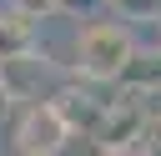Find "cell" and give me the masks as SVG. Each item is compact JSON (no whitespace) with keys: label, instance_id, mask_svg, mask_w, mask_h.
Segmentation results:
<instances>
[{"label":"cell","instance_id":"cell-1","mask_svg":"<svg viewBox=\"0 0 161 156\" xmlns=\"http://www.w3.org/2000/svg\"><path fill=\"white\" fill-rule=\"evenodd\" d=\"M136 55H141V45H136L131 25H121V20H91L75 35V70L86 81H126Z\"/></svg>","mask_w":161,"mask_h":156},{"label":"cell","instance_id":"cell-2","mask_svg":"<svg viewBox=\"0 0 161 156\" xmlns=\"http://www.w3.org/2000/svg\"><path fill=\"white\" fill-rule=\"evenodd\" d=\"M70 126H65V116L50 106V101H35V106H25L20 111V121H15V156H60L65 146H70Z\"/></svg>","mask_w":161,"mask_h":156},{"label":"cell","instance_id":"cell-3","mask_svg":"<svg viewBox=\"0 0 161 156\" xmlns=\"http://www.w3.org/2000/svg\"><path fill=\"white\" fill-rule=\"evenodd\" d=\"M146 126H151L146 106H136V101H126V106L106 101V111H101V121H96L91 136L101 141V151H136V141L146 136Z\"/></svg>","mask_w":161,"mask_h":156},{"label":"cell","instance_id":"cell-4","mask_svg":"<svg viewBox=\"0 0 161 156\" xmlns=\"http://www.w3.org/2000/svg\"><path fill=\"white\" fill-rule=\"evenodd\" d=\"M10 15H20V20H40V15H60V5L55 0H10Z\"/></svg>","mask_w":161,"mask_h":156},{"label":"cell","instance_id":"cell-5","mask_svg":"<svg viewBox=\"0 0 161 156\" xmlns=\"http://www.w3.org/2000/svg\"><path fill=\"white\" fill-rule=\"evenodd\" d=\"M121 5V15H131V20H151V15H161V0H116Z\"/></svg>","mask_w":161,"mask_h":156},{"label":"cell","instance_id":"cell-6","mask_svg":"<svg viewBox=\"0 0 161 156\" xmlns=\"http://www.w3.org/2000/svg\"><path fill=\"white\" fill-rule=\"evenodd\" d=\"M60 5V15H80V10H96L101 0H55Z\"/></svg>","mask_w":161,"mask_h":156},{"label":"cell","instance_id":"cell-7","mask_svg":"<svg viewBox=\"0 0 161 156\" xmlns=\"http://www.w3.org/2000/svg\"><path fill=\"white\" fill-rule=\"evenodd\" d=\"M101 156H146V151H101Z\"/></svg>","mask_w":161,"mask_h":156}]
</instances>
